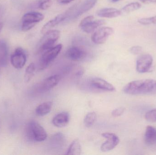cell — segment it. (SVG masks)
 I'll use <instances>...</instances> for the list:
<instances>
[{
    "instance_id": "obj_1",
    "label": "cell",
    "mask_w": 156,
    "mask_h": 155,
    "mask_svg": "<svg viewBox=\"0 0 156 155\" xmlns=\"http://www.w3.org/2000/svg\"><path fill=\"white\" fill-rule=\"evenodd\" d=\"M123 91L132 95L156 94V81L143 79L132 81L124 87Z\"/></svg>"
},
{
    "instance_id": "obj_2",
    "label": "cell",
    "mask_w": 156,
    "mask_h": 155,
    "mask_svg": "<svg viewBox=\"0 0 156 155\" xmlns=\"http://www.w3.org/2000/svg\"><path fill=\"white\" fill-rule=\"evenodd\" d=\"M26 132L27 137L31 141L43 142L47 137L45 130L36 121H32L28 124Z\"/></svg>"
},
{
    "instance_id": "obj_3",
    "label": "cell",
    "mask_w": 156,
    "mask_h": 155,
    "mask_svg": "<svg viewBox=\"0 0 156 155\" xmlns=\"http://www.w3.org/2000/svg\"><path fill=\"white\" fill-rule=\"evenodd\" d=\"M97 0H86L81 4L76 5L66 12L67 20L75 19L93 8L97 3Z\"/></svg>"
},
{
    "instance_id": "obj_4",
    "label": "cell",
    "mask_w": 156,
    "mask_h": 155,
    "mask_svg": "<svg viewBox=\"0 0 156 155\" xmlns=\"http://www.w3.org/2000/svg\"><path fill=\"white\" fill-rule=\"evenodd\" d=\"M63 45L60 44L42 53L39 61V69L43 70L46 68L57 57Z\"/></svg>"
},
{
    "instance_id": "obj_5",
    "label": "cell",
    "mask_w": 156,
    "mask_h": 155,
    "mask_svg": "<svg viewBox=\"0 0 156 155\" xmlns=\"http://www.w3.org/2000/svg\"><path fill=\"white\" fill-rule=\"evenodd\" d=\"M39 43V51L40 53L54 47L60 37V32L58 30H50L44 34Z\"/></svg>"
},
{
    "instance_id": "obj_6",
    "label": "cell",
    "mask_w": 156,
    "mask_h": 155,
    "mask_svg": "<svg viewBox=\"0 0 156 155\" xmlns=\"http://www.w3.org/2000/svg\"><path fill=\"white\" fill-rule=\"evenodd\" d=\"M44 15L37 12H31L24 15L22 19L21 29L27 32L33 28L37 24L44 20Z\"/></svg>"
},
{
    "instance_id": "obj_7",
    "label": "cell",
    "mask_w": 156,
    "mask_h": 155,
    "mask_svg": "<svg viewBox=\"0 0 156 155\" xmlns=\"http://www.w3.org/2000/svg\"><path fill=\"white\" fill-rule=\"evenodd\" d=\"M114 32V30L112 27L104 26L95 31L92 35L91 40L96 44H102L104 43L109 36Z\"/></svg>"
},
{
    "instance_id": "obj_8",
    "label": "cell",
    "mask_w": 156,
    "mask_h": 155,
    "mask_svg": "<svg viewBox=\"0 0 156 155\" xmlns=\"http://www.w3.org/2000/svg\"><path fill=\"white\" fill-rule=\"evenodd\" d=\"M27 61V56L23 48L18 47L11 56V62L14 67L20 69L23 68Z\"/></svg>"
},
{
    "instance_id": "obj_9",
    "label": "cell",
    "mask_w": 156,
    "mask_h": 155,
    "mask_svg": "<svg viewBox=\"0 0 156 155\" xmlns=\"http://www.w3.org/2000/svg\"><path fill=\"white\" fill-rule=\"evenodd\" d=\"M153 63V58L149 54H144L140 56L136 61V69L141 73L147 72L151 70Z\"/></svg>"
},
{
    "instance_id": "obj_10",
    "label": "cell",
    "mask_w": 156,
    "mask_h": 155,
    "mask_svg": "<svg viewBox=\"0 0 156 155\" xmlns=\"http://www.w3.org/2000/svg\"><path fill=\"white\" fill-rule=\"evenodd\" d=\"M102 136L106 139V141L101 146V151L107 152L114 149L119 144L120 139L116 135L112 133H103Z\"/></svg>"
},
{
    "instance_id": "obj_11",
    "label": "cell",
    "mask_w": 156,
    "mask_h": 155,
    "mask_svg": "<svg viewBox=\"0 0 156 155\" xmlns=\"http://www.w3.org/2000/svg\"><path fill=\"white\" fill-rule=\"evenodd\" d=\"M86 53L83 49L76 46L69 47L66 53V56L68 59L74 61H79L85 58Z\"/></svg>"
},
{
    "instance_id": "obj_12",
    "label": "cell",
    "mask_w": 156,
    "mask_h": 155,
    "mask_svg": "<svg viewBox=\"0 0 156 155\" xmlns=\"http://www.w3.org/2000/svg\"><path fill=\"white\" fill-rule=\"evenodd\" d=\"M90 85L95 89L107 92H114L115 87L110 83L100 78H94L90 81Z\"/></svg>"
},
{
    "instance_id": "obj_13",
    "label": "cell",
    "mask_w": 156,
    "mask_h": 155,
    "mask_svg": "<svg viewBox=\"0 0 156 155\" xmlns=\"http://www.w3.org/2000/svg\"><path fill=\"white\" fill-rule=\"evenodd\" d=\"M66 19L67 14L66 12L64 13L58 15L52 20H50L43 26L41 29V33L43 35L44 34L47 32L51 30L53 27L56 26L60 23L66 21Z\"/></svg>"
},
{
    "instance_id": "obj_14",
    "label": "cell",
    "mask_w": 156,
    "mask_h": 155,
    "mask_svg": "<svg viewBox=\"0 0 156 155\" xmlns=\"http://www.w3.org/2000/svg\"><path fill=\"white\" fill-rule=\"evenodd\" d=\"M70 121V115L68 112L59 113L53 118L52 123L54 126L58 127L66 126Z\"/></svg>"
},
{
    "instance_id": "obj_15",
    "label": "cell",
    "mask_w": 156,
    "mask_h": 155,
    "mask_svg": "<svg viewBox=\"0 0 156 155\" xmlns=\"http://www.w3.org/2000/svg\"><path fill=\"white\" fill-rule=\"evenodd\" d=\"M60 80V76L58 75L51 76L44 80L41 88L44 91L51 90L58 84Z\"/></svg>"
},
{
    "instance_id": "obj_16",
    "label": "cell",
    "mask_w": 156,
    "mask_h": 155,
    "mask_svg": "<svg viewBox=\"0 0 156 155\" xmlns=\"http://www.w3.org/2000/svg\"><path fill=\"white\" fill-rule=\"evenodd\" d=\"M96 14L103 18H113L121 15L122 12L114 8H105L99 10Z\"/></svg>"
},
{
    "instance_id": "obj_17",
    "label": "cell",
    "mask_w": 156,
    "mask_h": 155,
    "mask_svg": "<svg viewBox=\"0 0 156 155\" xmlns=\"http://www.w3.org/2000/svg\"><path fill=\"white\" fill-rule=\"evenodd\" d=\"M145 143L147 145L152 146L156 144V128L151 126L147 127L144 136Z\"/></svg>"
},
{
    "instance_id": "obj_18",
    "label": "cell",
    "mask_w": 156,
    "mask_h": 155,
    "mask_svg": "<svg viewBox=\"0 0 156 155\" xmlns=\"http://www.w3.org/2000/svg\"><path fill=\"white\" fill-rule=\"evenodd\" d=\"M105 23V21L104 20H93L82 26L81 29L87 33H90L94 32L98 27L103 25Z\"/></svg>"
},
{
    "instance_id": "obj_19",
    "label": "cell",
    "mask_w": 156,
    "mask_h": 155,
    "mask_svg": "<svg viewBox=\"0 0 156 155\" xmlns=\"http://www.w3.org/2000/svg\"><path fill=\"white\" fill-rule=\"evenodd\" d=\"M8 62V48L6 42L3 40L0 41V66L5 67Z\"/></svg>"
},
{
    "instance_id": "obj_20",
    "label": "cell",
    "mask_w": 156,
    "mask_h": 155,
    "mask_svg": "<svg viewBox=\"0 0 156 155\" xmlns=\"http://www.w3.org/2000/svg\"><path fill=\"white\" fill-rule=\"evenodd\" d=\"M53 103L50 101L44 102L39 105L36 109L35 112L38 116H42L46 115L50 113L52 110Z\"/></svg>"
},
{
    "instance_id": "obj_21",
    "label": "cell",
    "mask_w": 156,
    "mask_h": 155,
    "mask_svg": "<svg viewBox=\"0 0 156 155\" xmlns=\"http://www.w3.org/2000/svg\"><path fill=\"white\" fill-rule=\"evenodd\" d=\"M81 153V147L78 140H74L69 146L66 154L68 155H80Z\"/></svg>"
},
{
    "instance_id": "obj_22",
    "label": "cell",
    "mask_w": 156,
    "mask_h": 155,
    "mask_svg": "<svg viewBox=\"0 0 156 155\" xmlns=\"http://www.w3.org/2000/svg\"><path fill=\"white\" fill-rule=\"evenodd\" d=\"M51 144L55 148L62 147L65 142V137L61 133H57L51 137Z\"/></svg>"
},
{
    "instance_id": "obj_23",
    "label": "cell",
    "mask_w": 156,
    "mask_h": 155,
    "mask_svg": "<svg viewBox=\"0 0 156 155\" xmlns=\"http://www.w3.org/2000/svg\"><path fill=\"white\" fill-rule=\"evenodd\" d=\"M96 114L94 112L88 113L85 116L83 120L84 125L86 127H90L92 126L96 121Z\"/></svg>"
},
{
    "instance_id": "obj_24",
    "label": "cell",
    "mask_w": 156,
    "mask_h": 155,
    "mask_svg": "<svg viewBox=\"0 0 156 155\" xmlns=\"http://www.w3.org/2000/svg\"><path fill=\"white\" fill-rule=\"evenodd\" d=\"M53 4L52 0H37L34 4L36 8L45 10L51 7Z\"/></svg>"
},
{
    "instance_id": "obj_25",
    "label": "cell",
    "mask_w": 156,
    "mask_h": 155,
    "mask_svg": "<svg viewBox=\"0 0 156 155\" xmlns=\"http://www.w3.org/2000/svg\"><path fill=\"white\" fill-rule=\"evenodd\" d=\"M35 69V65L34 63H31L27 67L26 69L25 74V80L26 82H28L31 80L32 77L34 76Z\"/></svg>"
},
{
    "instance_id": "obj_26",
    "label": "cell",
    "mask_w": 156,
    "mask_h": 155,
    "mask_svg": "<svg viewBox=\"0 0 156 155\" xmlns=\"http://www.w3.org/2000/svg\"><path fill=\"white\" fill-rule=\"evenodd\" d=\"M141 6V4L137 2H132L124 6L122 8V11L126 13L131 12L140 9Z\"/></svg>"
},
{
    "instance_id": "obj_27",
    "label": "cell",
    "mask_w": 156,
    "mask_h": 155,
    "mask_svg": "<svg viewBox=\"0 0 156 155\" xmlns=\"http://www.w3.org/2000/svg\"><path fill=\"white\" fill-rule=\"evenodd\" d=\"M138 22L143 25L156 24V15L147 18H140L138 20Z\"/></svg>"
},
{
    "instance_id": "obj_28",
    "label": "cell",
    "mask_w": 156,
    "mask_h": 155,
    "mask_svg": "<svg viewBox=\"0 0 156 155\" xmlns=\"http://www.w3.org/2000/svg\"><path fill=\"white\" fill-rule=\"evenodd\" d=\"M146 120L151 123L156 122V108L148 111L145 116Z\"/></svg>"
},
{
    "instance_id": "obj_29",
    "label": "cell",
    "mask_w": 156,
    "mask_h": 155,
    "mask_svg": "<svg viewBox=\"0 0 156 155\" xmlns=\"http://www.w3.org/2000/svg\"><path fill=\"white\" fill-rule=\"evenodd\" d=\"M125 109L123 107H119L114 109L112 112V114L114 117H118L121 116L124 113Z\"/></svg>"
},
{
    "instance_id": "obj_30",
    "label": "cell",
    "mask_w": 156,
    "mask_h": 155,
    "mask_svg": "<svg viewBox=\"0 0 156 155\" xmlns=\"http://www.w3.org/2000/svg\"><path fill=\"white\" fill-rule=\"evenodd\" d=\"M142 51V48L140 46H133L130 48L129 51L131 53L136 55L139 54Z\"/></svg>"
},
{
    "instance_id": "obj_31",
    "label": "cell",
    "mask_w": 156,
    "mask_h": 155,
    "mask_svg": "<svg viewBox=\"0 0 156 155\" xmlns=\"http://www.w3.org/2000/svg\"><path fill=\"white\" fill-rule=\"evenodd\" d=\"M94 16H93V15H89V16H87V17L83 18V19L81 21L80 23V25H79V26H80V27L81 28L82 26H83V25L86 24L87 23L89 22L94 20Z\"/></svg>"
},
{
    "instance_id": "obj_32",
    "label": "cell",
    "mask_w": 156,
    "mask_h": 155,
    "mask_svg": "<svg viewBox=\"0 0 156 155\" xmlns=\"http://www.w3.org/2000/svg\"><path fill=\"white\" fill-rule=\"evenodd\" d=\"M57 1L59 3L66 4L69 3L75 0H57Z\"/></svg>"
},
{
    "instance_id": "obj_33",
    "label": "cell",
    "mask_w": 156,
    "mask_h": 155,
    "mask_svg": "<svg viewBox=\"0 0 156 155\" xmlns=\"http://www.w3.org/2000/svg\"><path fill=\"white\" fill-rule=\"evenodd\" d=\"M143 3L150 4L156 3V0H139Z\"/></svg>"
},
{
    "instance_id": "obj_34",
    "label": "cell",
    "mask_w": 156,
    "mask_h": 155,
    "mask_svg": "<svg viewBox=\"0 0 156 155\" xmlns=\"http://www.w3.org/2000/svg\"><path fill=\"white\" fill-rule=\"evenodd\" d=\"M4 8L3 6H0V20H1V18L2 17L4 13Z\"/></svg>"
},
{
    "instance_id": "obj_35",
    "label": "cell",
    "mask_w": 156,
    "mask_h": 155,
    "mask_svg": "<svg viewBox=\"0 0 156 155\" xmlns=\"http://www.w3.org/2000/svg\"><path fill=\"white\" fill-rule=\"evenodd\" d=\"M3 27V24L2 23H0V32L2 31Z\"/></svg>"
},
{
    "instance_id": "obj_36",
    "label": "cell",
    "mask_w": 156,
    "mask_h": 155,
    "mask_svg": "<svg viewBox=\"0 0 156 155\" xmlns=\"http://www.w3.org/2000/svg\"><path fill=\"white\" fill-rule=\"evenodd\" d=\"M120 0H112V2H118Z\"/></svg>"
}]
</instances>
